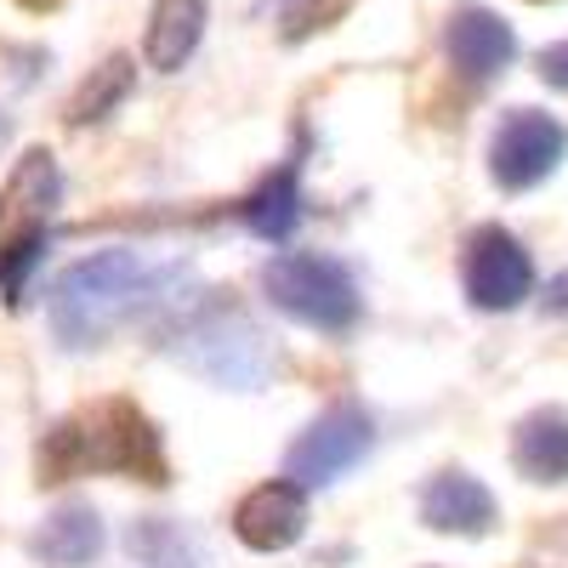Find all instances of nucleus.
Segmentation results:
<instances>
[{"label":"nucleus","mask_w":568,"mask_h":568,"mask_svg":"<svg viewBox=\"0 0 568 568\" xmlns=\"http://www.w3.org/2000/svg\"><path fill=\"white\" fill-rule=\"evenodd\" d=\"M511 460L529 484H568V409H535L517 420Z\"/></svg>","instance_id":"nucleus-13"},{"label":"nucleus","mask_w":568,"mask_h":568,"mask_svg":"<svg viewBox=\"0 0 568 568\" xmlns=\"http://www.w3.org/2000/svg\"><path fill=\"white\" fill-rule=\"evenodd\" d=\"M369 444H375L369 415L353 409V404H336L291 444V455H284V478L302 484V489H324V484L347 478V471L369 455Z\"/></svg>","instance_id":"nucleus-5"},{"label":"nucleus","mask_w":568,"mask_h":568,"mask_svg":"<svg viewBox=\"0 0 568 568\" xmlns=\"http://www.w3.org/2000/svg\"><path fill=\"white\" fill-rule=\"evenodd\" d=\"M524 568H568V517H562V529L540 535L535 551L524 557Z\"/></svg>","instance_id":"nucleus-20"},{"label":"nucleus","mask_w":568,"mask_h":568,"mask_svg":"<svg viewBox=\"0 0 568 568\" xmlns=\"http://www.w3.org/2000/svg\"><path fill=\"white\" fill-rule=\"evenodd\" d=\"M540 80L557 85V91H568V40L551 45V52H540Z\"/></svg>","instance_id":"nucleus-21"},{"label":"nucleus","mask_w":568,"mask_h":568,"mask_svg":"<svg viewBox=\"0 0 568 568\" xmlns=\"http://www.w3.org/2000/svg\"><path fill=\"white\" fill-rule=\"evenodd\" d=\"M45 251V227H18L7 251H0V291H7L12 307H23V284H29V267L40 262Z\"/></svg>","instance_id":"nucleus-17"},{"label":"nucleus","mask_w":568,"mask_h":568,"mask_svg":"<svg viewBox=\"0 0 568 568\" xmlns=\"http://www.w3.org/2000/svg\"><path fill=\"white\" fill-rule=\"evenodd\" d=\"M262 284H267V296H273V307L284 318H296L307 329H324V336H347V329L358 324V313H364L347 262L318 256V251H284V256H273Z\"/></svg>","instance_id":"nucleus-4"},{"label":"nucleus","mask_w":568,"mask_h":568,"mask_svg":"<svg viewBox=\"0 0 568 568\" xmlns=\"http://www.w3.org/2000/svg\"><path fill=\"white\" fill-rule=\"evenodd\" d=\"M205 34V0H160L154 18H149V40H142V58L160 74H176L194 45Z\"/></svg>","instance_id":"nucleus-14"},{"label":"nucleus","mask_w":568,"mask_h":568,"mask_svg":"<svg viewBox=\"0 0 568 568\" xmlns=\"http://www.w3.org/2000/svg\"><path fill=\"white\" fill-rule=\"evenodd\" d=\"M29 551H34L45 568H85V562H98V557H103V517L91 511L85 500H69V506H58V511L34 529Z\"/></svg>","instance_id":"nucleus-12"},{"label":"nucleus","mask_w":568,"mask_h":568,"mask_svg":"<svg viewBox=\"0 0 568 568\" xmlns=\"http://www.w3.org/2000/svg\"><path fill=\"white\" fill-rule=\"evenodd\" d=\"M562 154H568V131H562L551 114H540V109H511V114L495 125V136H489V176H495L500 187H511V194H524V187L546 182V176L562 165Z\"/></svg>","instance_id":"nucleus-7"},{"label":"nucleus","mask_w":568,"mask_h":568,"mask_svg":"<svg viewBox=\"0 0 568 568\" xmlns=\"http://www.w3.org/2000/svg\"><path fill=\"white\" fill-rule=\"evenodd\" d=\"M296 222H302V165L284 160L245 200V227L256 233V240L278 245V240H291V233H296Z\"/></svg>","instance_id":"nucleus-15"},{"label":"nucleus","mask_w":568,"mask_h":568,"mask_svg":"<svg viewBox=\"0 0 568 568\" xmlns=\"http://www.w3.org/2000/svg\"><path fill=\"white\" fill-rule=\"evenodd\" d=\"M460 284L478 313H511L535 291V262L506 227H478L460 256Z\"/></svg>","instance_id":"nucleus-6"},{"label":"nucleus","mask_w":568,"mask_h":568,"mask_svg":"<svg viewBox=\"0 0 568 568\" xmlns=\"http://www.w3.org/2000/svg\"><path fill=\"white\" fill-rule=\"evenodd\" d=\"M160 347L182 369H194L211 387H233V393L267 387L278 369L262 324L222 291H200V296H182L176 307H165L160 313Z\"/></svg>","instance_id":"nucleus-2"},{"label":"nucleus","mask_w":568,"mask_h":568,"mask_svg":"<svg viewBox=\"0 0 568 568\" xmlns=\"http://www.w3.org/2000/svg\"><path fill=\"white\" fill-rule=\"evenodd\" d=\"M125 471L142 484H171V466L160 449L154 420L131 398H109L85 420H63L40 444V484H69L74 471Z\"/></svg>","instance_id":"nucleus-3"},{"label":"nucleus","mask_w":568,"mask_h":568,"mask_svg":"<svg viewBox=\"0 0 568 568\" xmlns=\"http://www.w3.org/2000/svg\"><path fill=\"white\" fill-rule=\"evenodd\" d=\"M63 200V171H58V160L45 154V149H29L18 165H12V176H7V187H0V227H45V216H52V205Z\"/></svg>","instance_id":"nucleus-11"},{"label":"nucleus","mask_w":568,"mask_h":568,"mask_svg":"<svg viewBox=\"0 0 568 568\" xmlns=\"http://www.w3.org/2000/svg\"><path fill=\"white\" fill-rule=\"evenodd\" d=\"M131 85H136L131 58H109L103 69H91V80L74 91V103H69V125H103L131 98Z\"/></svg>","instance_id":"nucleus-16"},{"label":"nucleus","mask_w":568,"mask_h":568,"mask_svg":"<svg viewBox=\"0 0 568 568\" xmlns=\"http://www.w3.org/2000/svg\"><path fill=\"white\" fill-rule=\"evenodd\" d=\"M420 524L438 535H489L495 529V495L471 471H438L420 489Z\"/></svg>","instance_id":"nucleus-10"},{"label":"nucleus","mask_w":568,"mask_h":568,"mask_svg":"<svg viewBox=\"0 0 568 568\" xmlns=\"http://www.w3.org/2000/svg\"><path fill=\"white\" fill-rule=\"evenodd\" d=\"M131 551L142 557V562H149V568H187L176 551V535L171 529H160V524H149V529H131Z\"/></svg>","instance_id":"nucleus-19"},{"label":"nucleus","mask_w":568,"mask_h":568,"mask_svg":"<svg viewBox=\"0 0 568 568\" xmlns=\"http://www.w3.org/2000/svg\"><path fill=\"white\" fill-rule=\"evenodd\" d=\"M233 535L251 551H291L307 535V500L302 484H262L233 506Z\"/></svg>","instance_id":"nucleus-8"},{"label":"nucleus","mask_w":568,"mask_h":568,"mask_svg":"<svg viewBox=\"0 0 568 568\" xmlns=\"http://www.w3.org/2000/svg\"><path fill=\"white\" fill-rule=\"evenodd\" d=\"M546 307H551V313H568V273H562V278L551 284V291H546Z\"/></svg>","instance_id":"nucleus-22"},{"label":"nucleus","mask_w":568,"mask_h":568,"mask_svg":"<svg viewBox=\"0 0 568 568\" xmlns=\"http://www.w3.org/2000/svg\"><path fill=\"white\" fill-rule=\"evenodd\" d=\"M0 142H7V120H0Z\"/></svg>","instance_id":"nucleus-23"},{"label":"nucleus","mask_w":568,"mask_h":568,"mask_svg":"<svg viewBox=\"0 0 568 568\" xmlns=\"http://www.w3.org/2000/svg\"><path fill=\"white\" fill-rule=\"evenodd\" d=\"M187 273H149L136 262V251H98L74 267L58 273V284L45 291V313L69 353L109 342L125 318H160L165 307L182 302Z\"/></svg>","instance_id":"nucleus-1"},{"label":"nucleus","mask_w":568,"mask_h":568,"mask_svg":"<svg viewBox=\"0 0 568 568\" xmlns=\"http://www.w3.org/2000/svg\"><path fill=\"white\" fill-rule=\"evenodd\" d=\"M347 12V0H278V34L284 40H307L318 29H329Z\"/></svg>","instance_id":"nucleus-18"},{"label":"nucleus","mask_w":568,"mask_h":568,"mask_svg":"<svg viewBox=\"0 0 568 568\" xmlns=\"http://www.w3.org/2000/svg\"><path fill=\"white\" fill-rule=\"evenodd\" d=\"M444 45H449L455 74H460V80H471V85L495 80V74L517 58V34H511L495 12H484V7H460V12L449 18Z\"/></svg>","instance_id":"nucleus-9"}]
</instances>
